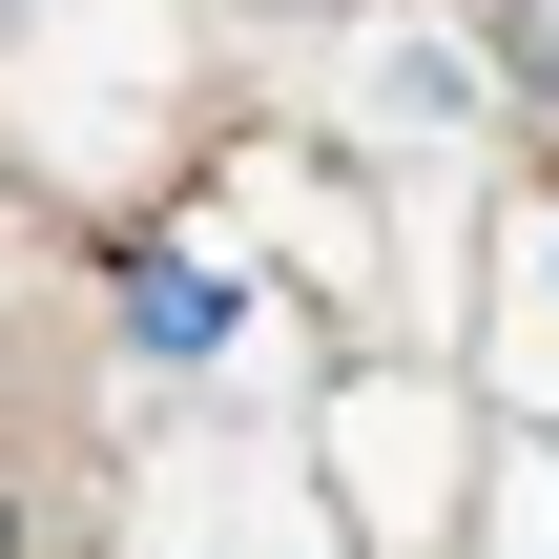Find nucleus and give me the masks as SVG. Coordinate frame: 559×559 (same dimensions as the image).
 I'll use <instances>...</instances> for the list:
<instances>
[{
  "mask_svg": "<svg viewBox=\"0 0 559 559\" xmlns=\"http://www.w3.org/2000/svg\"><path fill=\"white\" fill-rule=\"evenodd\" d=\"M124 332H145L166 373H207V353H228V270H187V249H124Z\"/></svg>",
  "mask_w": 559,
  "mask_h": 559,
  "instance_id": "nucleus-1",
  "label": "nucleus"
},
{
  "mask_svg": "<svg viewBox=\"0 0 559 559\" xmlns=\"http://www.w3.org/2000/svg\"><path fill=\"white\" fill-rule=\"evenodd\" d=\"M539 124H559V41H539Z\"/></svg>",
  "mask_w": 559,
  "mask_h": 559,
  "instance_id": "nucleus-2",
  "label": "nucleus"
},
{
  "mask_svg": "<svg viewBox=\"0 0 559 559\" xmlns=\"http://www.w3.org/2000/svg\"><path fill=\"white\" fill-rule=\"evenodd\" d=\"M0 559H21V498H0Z\"/></svg>",
  "mask_w": 559,
  "mask_h": 559,
  "instance_id": "nucleus-3",
  "label": "nucleus"
}]
</instances>
